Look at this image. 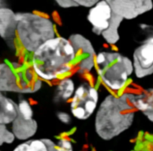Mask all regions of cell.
<instances>
[{
    "label": "cell",
    "mask_w": 153,
    "mask_h": 151,
    "mask_svg": "<svg viewBox=\"0 0 153 151\" xmlns=\"http://www.w3.org/2000/svg\"><path fill=\"white\" fill-rule=\"evenodd\" d=\"M140 28L148 35V36H153V26L146 25V24H141L140 25Z\"/></svg>",
    "instance_id": "23"
},
{
    "label": "cell",
    "mask_w": 153,
    "mask_h": 151,
    "mask_svg": "<svg viewBox=\"0 0 153 151\" xmlns=\"http://www.w3.org/2000/svg\"><path fill=\"white\" fill-rule=\"evenodd\" d=\"M76 58V53L69 40L56 36L32 53V70L38 77L51 81L69 72Z\"/></svg>",
    "instance_id": "1"
},
{
    "label": "cell",
    "mask_w": 153,
    "mask_h": 151,
    "mask_svg": "<svg viewBox=\"0 0 153 151\" xmlns=\"http://www.w3.org/2000/svg\"><path fill=\"white\" fill-rule=\"evenodd\" d=\"M18 115L25 119H33V109L26 99H21L17 104Z\"/></svg>",
    "instance_id": "17"
},
{
    "label": "cell",
    "mask_w": 153,
    "mask_h": 151,
    "mask_svg": "<svg viewBox=\"0 0 153 151\" xmlns=\"http://www.w3.org/2000/svg\"><path fill=\"white\" fill-rule=\"evenodd\" d=\"M132 62L137 78H144L153 74V36H148L136 48Z\"/></svg>",
    "instance_id": "8"
},
{
    "label": "cell",
    "mask_w": 153,
    "mask_h": 151,
    "mask_svg": "<svg viewBox=\"0 0 153 151\" xmlns=\"http://www.w3.org/2000/svg\"><path fill=\"white\" fill-rule=\"evenodd\" d=\"M113 12L123 19L136 18L153 8L151 0H107Z\"/></svg>",
    "instance_id": "9"
},
{
    "label": "cell",
    "mask_w": 153,
    "mask_h": 151,
    "mask_svg": "<svg viewBox=\"0 0 153 151\" xmlns=\"http://www.w3.org/2000/svg\"><path fill=\"white\" fill-rule=\"evenodd\" d=\"M15 138L13 133L8 131L5 125H0V146L4 143H11Z\"/></svg>",
    "instance_id": "18"
},
{
    "label": "cell",
    "mask_w": 153,
    "mask_h": 151,
    "mask_svg": "<svg viewBox=\"0 0 153 151\" xmlns=\"http://www.w3.org/2000/svg\"><path fill=\"white\" fill-rule=\"evenodd\" d=\"M3 7H5L4 5V2L2 1H0V8Z\"/></svg>",
    "instance_id": "24"
},
{
    "label": "cell",
    "mask_w": 153,
    "mask_h": 151,
    "mask_svg": "<svg viewBox=\"0 0 153 151\" xmlns=\"http://www.w3.org/2000/svg\"><path fill=\"white\" fill-rule=\"evenodd\" d=\"M56 91L58 98L66 101L72 97L75 93V83L71 78H65L59 82Z\"/></svg>",
    "instance_id": "16"
},
{
    "label": "cell",
    "mask_w": 153,
    "mask_h": 151,
    "mask_svg": "<svg viewBox=\"0 0 153 151\" xmlns=\"http://www.w3.org/2000/svg\"><path fill=\"white\" fill-rule=\"evenodd\" d=\"M56 2L58 6L63 8H69L78 7L76 1L74 0H57L56 1Z\"/></svg>",
    "instance_id": "20"
},
{
    "label": "cell",
    "mask_w": 153,
    "mask_h": 151,
    "mask_svg": "<svg viewBox=\"0 0 153 151\" xmlns=\"http://www.w3.org/2000/svg\"><path fill=\"white\" fill-rule=\"evenodd\" d=\"M99 76L112 90H119L126 83L134 71L133 62L116 52H101L95 58Z\"/></svg>",
    "instance_id": "4"
},
{
    "label": "cell",
    "mask_w": 153,
    "mask_h": 151,
    "mask_svg": "<svg viewBox=\"0 0 153 151\" xmlns=\"http://www.w3.org/2000/svg\"><path fill=\"white\" fill-rule=\"evenodd\" d=\"M68 40L74 47L76 53L79 51L81 52V54L84 58L82 59L96 58L84 57H96V52L91 43L85 37L79 34H72Z\"/></svg>",
    "instance_id": "14"
},
{
    "label": "cell",
    "mask_w": 153,
    "mask_h": 151,
    "mask_svg": "<svg viewBox=\"0 0 153 151\" xmlns=\"http://www.w3.org/2000/svg\"><path fill=\"white\" fill-rule=\"evenodd\" d=\"M99 99L97 89L87 83L79 86L71 102V111L78 119L86 120L96 110Z\"/></svg>",
    "instance_id": "7"
},
{
    "label": "cell",
    "mask_w": 153,
    "mask_h": 151,
    "mask_svg": "<svg viewBox=\"0 0 153 151\" xmlns=\"http://www.w3.org/2000/svg\"><path fill=\"white\" fill-rule=\"evenodd\" d=\"M57 146L58 151H73L71 143L66 139H61Z\"/></svg>",
    "instance_id": "19"
},
{
    "label": "cell",
    "mask_w": 153,
    "mask_h": 151,
    "mask_svg": "<svg viewBox=\"0 0 153 151\" xmlns=\"http://www.w3.org/2000/svg\"><path fill=\"white\" fill-rule=\"evenodd\" d=\"M17 35V17L11 9L0 8V37L5 40H12Z\"/></svg>",
    "instance_id": "10"
},
{
    "label": "cell",
    "mask_w": 153,
    "mask_h": 151,
    "mask_svg": "<svg viewBox=\"0 0 153 151\" xmlns=\"http://www.w3.org/2000/svg\"><path fill=\"white\" fill-rule=\"evenodd\" d=\"M17 35L23 47L33 53L47 41L56 37L53 22L43 16L29 12L16 13Z\"/></svg>",
    "instance_id": "3"
},
{
    "label": "cell",
    "mask_w": 153,
    "mask_h": 151,
    "mask_svg": "<svg viewBox=\"0 0 153 151\" xmlns=\"http://www.w3.org/2000/svg\"><path fill=\"white\" fill-rule=\"evenodd\" d=\"M78 6H81L86 8H91L96 5L98 1L95 0H75Z\"/></svg>",
    "instance_id": "21"
},
{
    "label": "cell",
    "mask_w": 153,
    "mask_h": 151,
    "mask_svg": "<svg viewBox=\"0 0 153 151\" xmlns=\"http://www.w3.org/2000/svg\"><path fill=\"white\" fill-rule=\"evenodd\" d=\"M12 123V132L19 140H26L31 137L37 130V122L33 119H25L17 115Z\"/></svg>",
    "instance_id": "11"
},
{
    "label": "cell",
    "mask_w": 153,
    "mask_h": 151,
    "mask_svg": "<svg viewBox=\"0 0 153 151\" xmlns=\"http://www.w3.org/2000/svg\"><path fill=\"white\" fill-rule=\"evenodd\" d=\"M132 103L136 109L153 122V88L148 89L137 95H133Z\"/></svg>",
    "instance_id": "12"
},
{
    "label": "cell",
    "mask_w": 153,
    "mask_h": 151,
    "mask_svg": "<svg viewBox=\"0 0 153 151\" xmlns=\"http://www.w3.org/2000/svg\"><path fill=\"white\" fill-rule=\"evenodd\" d=\"M34 82L30 68L17 62L0 63V92L31 93Z\"/></svg>",
    "instance_id": "6"
},
{
    "label": "cell",
    "mask_w": 153,
    "mask_h": 151,
    "mask_svg": "<svg viewBox=\"0 0 153 151\" xmlns=\"http://www.w3.org/2000/svg\"><path fill=\"white\" fill-rule=\"evenodd\" d=\"M17 115V104L0 93V125L13 123Z\"/></svg>",
    "instance_id": "13"
},
{
    "label": "cell",
    "mask_w": 153,
    "mask_h": 151,
    "mask_svg": "<svg viewBox=\"0 0 153 151\" xmlns=\"http://www.w3.org/2000/svg\"><path fill=\"white\" fill-rule=\"evenodd\" d=\"M57 116L59 120L64 123H68L71 120L70 115L64 111L58 112L57 114Z\"/></svg>",
    "instance_id": "22"
},
{
    "label": "cell",
    "mask_w": 153,
    "mask_h": 151,
    "mask_svg": "<svg viewBox=\"0 0 153 151\" xmlns=\"http://www.w3.org/2000/svg\"><path fill=\"white\" fill-rule=\"evenodd\" d=\"M133 94L120 96H106L101 102L95 117V129L103 140L112 139L128 129L134 117Z\"/></svg>",
    "instance_id": "2"
},
{
    "label": "cell",
    "mask_w": 153,
    "mask_h": 151,
    "mask_svg": "<svg viewBox=\"0 0 153 151\" xmlns=\"http://www.w3.org/2000/svg\"><path fill=\"white\" fill-rule=\"evenodd\" d=\"M87 20L93 32L101 35L107 43L114 44L120 40L118 28L124 19L113 12L107 0L98 1L89 10Z\"/></svg>",
    "instance_id": "5"
},
{
    "label": "cell",
    "mask_w": 153,
    "mask_h": 151,
    "mask_svg": "<svg viewBox=\"0 0 153 151\" xmlns=\"http://www.w3.org/2000/svg\"><path fill=\"white\" fill-rule=\"evenodd\" d=\"M13 151H58L57 146L50 139L30 140L18 145Z\"/></svg>",
    "instance_id": "15"
}]
</instances>
